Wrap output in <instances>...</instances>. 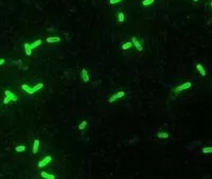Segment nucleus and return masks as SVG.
I'll use <instances>...</instances> for the list:
<instances>
[{"label":"nucleus","mask_w":212,"mask_h":179,"mask_svg":"<svg viewBox=\"0 0 212 179\" xmlns=\"http://www.w3.org/2000/svg\"><path fill=\"white\" fill-rule=\"evenodd\" d=\"M11 101H13V102H16L17 101V95H15L13 92H12L11 90H9V89H7V90H4V99H3V104L4 105H7L9 104Z\"/></svg>","instance_id":"1"},{"label":"nucleus","mask_w":212,"mask_h":179,"mask_svg":"<svg viewBox=\"0 0 212 179\" xmlns=\"http://www.w3.org/2000/svg\"><path fill=\"white\" fill-rule=\"evenodd\" d=\"M191 87H192V83L191 82H186V83H184V84H181V85L176 87L174 89V91L175 92H179V91H182V90H187V89H189Z\"/></svg>","instance_id":"2"},{"label":"nucleus","mask_w":212,"mask_h":179,"mask_svg":"<svg viewBox=\"0 0 212 179\" xmlns=\"http://www.w3.org/2000/svg\"><path fill=\"white\" fill-rule=\"evenodd\" d=\"M123 97H125V91H119V92L115 93L114 95H111V97L109 98V100H108V102L109 103H114L115 101L119 100V99H121Z\"/></svg>","instance_id":"3"},{"label":"nucleus","mask_w":212,"mask_h":179,"mask_svg":"<svg viewBox=\"0 0 212 179\" xmlns=\"http://www.w3.org/2000/svg\"><path fill=\"white\" fill-rule=\"evenodd\" d=\"M51 161H52V157L51 156H47V157L43 158L38 162V168H44V166H46L47 164H49Z\"/></svg>","instance_id":"4"},{"label":"nucleus","mask_w":212,"mask_h":179,"mask_svg":"<svg viewBox=\"0 0 212 179\" xmlns=\"http://www.w3.org/2000/svg\"><path fill=\"white\" fill-rule=\"evenodd\" d=\"M132 43H133V46H135V48L138 50V51H142L143 50V47L141 45V43L138 40L137 37H132Z\"/></svg>","instance_id":"5"},{"label":"nucleus","mask_w":212,"mask_h":179,"mask_svg":"<svg viewBox=\"0 0 212 179\" xmlns=\"http://www.w3.org/2000/svg\"><path fill=\"white\" fill-rule=\"evenodd\" d=\"M81 77L83 79V81H84L85 83H88V82H89V74H88L87 70H86L85 68H83V69H82V71H81Z\"/></svg>","instance_id":"6"},{"label":"nucleus","mask_w":212,"mask_h":179,"mask_svg":"<svg viewBox=\"0 0 212 179\" xmlns=\"http://www.w3.org/2000/svg\"><path fill=\"white\" fill-rule=\"evenodd\" d=\"M46 41L48 44H55V43H60L61 41V37L58 36H50V37H47Z\"/></svg>","instance_id":"7"},{"label":"nucleus","mask_w":212,"mask_h":179,"mask_svg":"<svg viewBox=\"0 0 212 179\" xmlns=\"http://www.w3.org/2000/svg\"><path fill=\"white\" fill-rule=\"evenodd\" d=\"M21 88L25 90L27 93H29V94H33V93H35L34 92V90H33V87H30L29 85H27V84H23V85H21Z\"/></svg>","instance_id":"8"},{"label":"nucleus","mask_w":212,"mask_h":179,"mask_svg":"<svg viewBox=\"0 0 212 179\" xmlns=\"http://www.w3.org/2000/svg\"><path fill=\"white\" fill-rule=\"evenodd\" d=\"M23 47H25V51H26V54H27L28 56H31V55H32V48H31L30 44L26 43L25 45H23Z\"/></svg>","instance_id":"9"},{"label":"nucleus","mask_w":212,"mask_h":179,"mask_svg":"<svg viewBox=\"0 0 212 179\" xmlns=\"http://www.w3.org/2000/svg\"><path fill=\"white\" fill-rule=\"evenodd\" d=\"M196 69H197V71H198L199 74H201L202 76H206V70H205V68L203 67L202 64H197V65H196Z\"/></svg>","instance_id":"10"},{"label":"nucleus","mask_w":212,"mask_h":179,"mask_svg":"<svg viewBox=\"0 0 212 179\" xmlns=\"http://www.w3.org/2000/svg\"><path fill=\"white\" fill-rule=\"evenodd\" d=\"M39 144H40V142L38 139H36L34 141V144H33V154H37L38 153V150H39Z\"/></svg>","instance_id":"11"},{"label":"nucleus","mask_w":212,"mask_h":179,"mask_svg":"<svg viewBox=\"0 0 212 179\" xmlns=\"http://www.w3.org/2000/svg\"><path fill=\"white\" fill-rule=\"evenodd\" d=\"M40 176L43 178H47V179H55V176L53 174H50V173H47V172H42L40 173Z\"/></svg>","instance_id":"12"},{"label":"nucleus","mask_w":212,"mask_h":179,"mask_svg":"<svg viewBox=\"0 0 212 179\" xmlns=\"http://www.w3.org/2000/svg\"><path fill=\"white\" fill-rule=\"evenodd\" d=\"M117 17H118V21H119L120 23H123L125 21V14L123 13V12H119Z\"/></svg>","instance_id":"13"},{"label":"nucleus","mask_w":212,"mask_h":179,"mask_svg":"<svg viewBox=\"0 0 212 179\" xmlns=\"http://www.w3.org/2000/svg\"><path fill=\"white\" fill-rule=\"evenodd\" d=\"M42 43H43V40H42V39H37V40H35L34 43L30 44V46H31V48H32V50H33V49H35V48L39 47L40 45H42Z\"/></svg>","instance_id":"14"},{"label":"nucleus","mask_w":212,"mask_h":179,"mask_svg":"<svg viewBox=\"0 0 212 179\" xmlns=\"http://www.w3.org/2000/svg\"><path fill=\"white\" fill-rule=\"evenodd\" d=\"M133 47V43L132 41H126V43H124L122 45V50H128V49H131V48Z\"/></svg>","instance_id":"15"},{"label":"nucleus","mask_w":212,"mask_h":179,"mask_svg":"<svg viewBox=\"0 0 212 179\" xmlns=\"http://www.w3.org/2000/svg\"><path fill=\"white\" fill-rule=\"evenodd\" d=\"M169 134L168 133H163V132H159L158 134H157V138H159V139H168L169 138Z\"/></svg>","instance_id":"16"},{"label":"nucleus","mask_w":212,"mask_h":179,"mask_svg":"<svg viewBox=\"0 0 212 179\" xmlns=\"http://www.w3.org/2000/svg\"><path fill=\"white\" fill-rule=\"evenodd\" d=\"M155 2V0H142V5L143 7H149V5H151V4H153Z\"/></svg>","instance_id":"17"},{"label":"nucleus","mask_w":212,"mask_h":179,"mask_svg":"<svg viewBox=\"0 0 212 179\" xmlns=\"http://www.w3.org/2000/svg\"><path fill=\"white\" fill-rule=\"evenodd\" d=\"M44 84L43 83H39V84H37V85H35L34 87H33V90H34V92H36V91H38V90H40V89H43L44 88Z\"/></svg>","instance_id":"18"},{"label":"nucleus","mask_w":212,"mask_h":179,"mask_svg":"<svg viewBox=\"0 0 212 179\" xmlns=\"http://www.w3.org/2000/svg\"><path fill=\"white\" fill-rule=\"evenodd\" d=\"M26 151V146L25 145H18L15 147V152L17 153H21V152H25Z\"/></svg>","instance_id":"19"},{"label":"nucleus","mask_w":212,"mask_h":179,"mask_svg":"<svg viewBox=\"0 0 212 179\" xmlns=\"http://www.w3.org/2000/svg\"><path fill=\"white\" fill-rule=\"evenodd\" d=\"M86 126H87V121L84 120V121H82V122L80 123V125H79V129H80V130H83V129H85Z\"/></svg>","instance_id":"20"},{"label":"nucleus","mask_w":212,"mask_h":179,"mask_svg":"<svg viewBox=\"0 0 212 179\" xmlns=\"http://www.w3.org/2000/svg\"><path fill=\"white\" fill-rule=\"evenodd\" d=\"M202 152H203L204 154H211V153H212V147H211V146H209V147H203Z\"/></svg>","instance_id":"21"},{"label":"nucleus","mask_w":212,"mask_h":179,"mask_svg":"<svg viewBox=\"0 0 212 179\" xmlns=\"http://www.w3.org/2000/svg\"><path fill=\"white\" fill-rule=\"evenodd\" d=\"M121 1H123V0H109V3L110 4H117V3L121 2Z\"/></svg>","instance_id":"22"},{"label":"nucleus","mask_w":212,"mask_h":179,"mask_svg":"<svg viewBox=\"0 0 212 179\" xmlns=\"http://www.w3.org/2000/svg\"><path fill=\"white\" fill-rule=\"evenodd\" d=\"M4 63H5V59L4 58H0V66H2Z\"/></svg>","instance_id":"23"},{"label":"nucleus","mask_w":212,"mask_h":179,"mask_svg":"<svg viewBox=\"0 0 212 179\" xmlns=\"http://www.w3.org/2000/svg\"><path fill=\"white\" fill-rule=\"evenodd\" d=\"M193 1H194V2H197V1H198V0H193Z\"/></svg>","instance_id":"24"}]
</instances>
